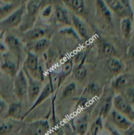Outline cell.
<instances>
[{
	"label": "cell",
	"mask_w": 134,
	"mask_h": 135,
	"mask_svg": "<svg viewBox=\"0 0 134 135\" xmlns=\"http://www.w3.org/2000/svg\"><path fill=\"white\" fill-rule=\"evenodd\" d=\"M110 120L113 125L120 130L125 131L132 125L131 121L126 116L121 114L116 109H114L110 113Z\"/></svg>",
	"instance_id": "cell-13"
},
{
	"label": "cell",
	"mask_w": 134,
	"mask_h": 135,
	"mask_svg": "<svg viewBox=\"0 0 134 135\" xmlns=\"http://www.w3.org/2000/svg\"><path fill=\"white\" fill-rule=\"evenodd\" d=\"M102 87L97 83L91 82L85 86L83 91L82 94L91 98L98 97L102 93Z\"/></svg>",
	"instance_id": "cell-21"
},
{
	"label": "cell",
	"mask_w": 134,
	"mask_h": 135,
	"mask_svg": "<svg viewBox=\"0 0 134 135\" xmlns=\"http://www.w3.org/2000/svg\"><path fill=\"white\" fill-rule=\"evenodd\" d=\"M106 67L109 71L112 73H119L123 69V64L116 57L108 58L106 61Z\"/></svg>",
	"instance_id": "cell-24"
},
{
	"label": "cell",
	"mask_w": 134,
	"mask_h": 135,
	"mask_svg": "<svg viewBox=\"0 0 134 135\" xmlns=\"http://www.w3.org/2000/svg\"><path fill=\"white\" fill-rule=\"evenodd\" d=\"M72 25L80 38L84 40H87L89 38V34H88V30L86 25L83 21V20H81L76 14L72 15Z\"/></svg>",
	"instance_id": "cell-15"
},
{
	"label": "cell",
	"mask_w": 134,
	"mask_h": 135,
	"mask_svg": "<svg viewBox=\"0 0 134 135\" xmlns=\"http://www.w3.org/2000/svg\"><path fill=\"white\" fill-rule=\"evenodd\" d=\"M86 57L84 58L79 63L78 65L76 67L73 71L74 77L78 80H82L86 77L87 73V70L84 66V61Z\"/></svg>",
	"instance_id": "cell-25"
},
{
	"label": "cell",
	"mask_w": 134,
	"mask_h": 135,
	"mask_svg": "<svg viewBox=\"0 0 134 135\" xmlns=\"http://www.w3.org/2000/svg\"><path fill=\"white\" fill-rule=\"evenodd\" d=\"M18 68L19 65L11 58L8 56L1 57L0 60V70L5 75L12 78H14L18 71Z\"/></svg>",
	"instance_id": "cell-11"
},
{
	"label": "cell",
	"mask_w": 134,
	"mask_h": 135,
	"mask_svg": "<svg viewBox=\"0 0 134 135\" xmlns=\"http://www.w3.org/2000/svg\"><path fill=\"white\" fill-rule=\"evenodd\" d=\"M133 108H134V105H133Z\"/></svg>",
	"instance_id": "cell-44"
},
{
	"label": "cell",
	"mask_w": 134,
	"mask_h": 135,
	"mask_svg": "<svg viewBox=\"0 0 134 135\" xmlns=\"http://www.w3.org/2000/svg\"><path fill=\"white\" fill-rule=\"evenodd\" d=\"M14 93L19 100L27 96L28 80L22 69L17 72L14 78Z\"/></svg>",
	"instance_id": "cell-5"
},
{
	"label": "cell",
	"mask_w": 134,
	"mask_h": 135,
	"mask_svg": "<svg viewBox=\"0 0 134 135\" xmlns=\"http://www.w3.org/2000/svg\"><path fill=\"white\" fill-rule=\"evenodd\" d=\"M7 104L2 100V99L0 98V114L3 113L5 109H7Z\"/></svg>",
	"instance_id": "cell-37"
},
{
	"label": "cell",
	"mask_w": 134,
	"mask_h": 135,
	"mask_svg": "<svg viewBox=\"0 0 134 135\" xmlns=\"http://www.w3.org/2000/svg\"><path fill=\"white\" fill-rule=\"evenodd\" d=\"M112 97H107L105 100L104 102L101 105V109H100L99 115L101 116L103 119H105L110 113L111 110L112 106Z\"/></svg>",
	"instance_id": "cell-28"
},
{
	"label": "cell",
	"mask_w": 134,
	"mask_h": 135,
	"mask_svg": "<svg viewBox=\"0 0 134 135\" xmlns=\"http://www.w3.org/2000/svg\"><path fill=\"white\" fill-rule=\"evenodd\" d=\"M102 129H103V119L101 116L98 115L92 123L88 135H100Z\"/></svg>",
	"instance_id": "cell-26"
},
{
	"label": "cell",
	"mask_w": 134,
	"mask_h": 135,
	"mask_svg": "<svg viewBox=\"0 0 134 135\" xmlns=\"http://www.w3.org/2000/svg\"><path fill=\"white\" fill-rule=\"evenodd\" d=\"M131 79L129 75L123 74L116 77L112 82V87L115 90H124L127 87L130 86Z\"/></svg>",
	"instance_id": "cell-20"
},
{
	"label": "cell",
	"mask_w": 134,
	"mask_h": 135,
	"mask_svg": "<svg viewBox=\"0 0 134 135\" xmlns=\"http://www.w3.org/2000/svg\"><path fill=\"white\" fill-rule=\"evenodd\" d=\"M22 69L28 80V100L30 103H34L42 90V82L32 77L25 69L23 68Z\"/></svg>",
	"instance_id": "cell-7"
},
{
	"label": "cell",
	"mask_w": 134,
	"mask_h": 135,
	"mask_svg": "<svg viewBox=\"0 0 134 135\" xmlns=\"http://www.w3.org/2000/svg\"><path fill=\"white\" fill-rule=\"evenodd\" d=\"M15 124L10 121L0 123V135H7L11 133L15 127Z\"/></svg>",
	"instance_id": "cell-29"
},
{
	"label": "cell",
	"mask_w": 134,
	"mask_h": 135,
	"mask_svg": "<svg viewBox=\"0 0 134 135\" xmlns=\"http://www.w3.org/2000/svg\"><path fill=\"white\" fill-rule=\"evenodd\" d=\"M53 11V7L51 5H48L47 6L45 7L41 11V15L43 18H47L51 16V13H52Z\"/></svg>",
	"instance_id": "cell-35"
},
{
	"label": "cell",
	"mask_w": 134,
	"mask_h": 135,
	"mask_svg": "<svg viewBox=\"0 0 134 135\" xmlns=\"http://www.w3.org/2000/svg\"><path fill=\"white\" fill-rule=\"evenodd\" d=\"M54 85L52 83V80H51V76H49V82L42 88V91H41L40 94H39V96H38V98H36V100H35L34 103H33L32 105L31 106V108L24 113V114L22 115V119L23 120L29 113L31 112H32L35 108L38 106L39 105H40L42 103H43L49 96L51 94H52L53 92L54 91Z\"/></svg>",
	"instance_id": "cell-9"
},
{
	"label": "cell",
	"mask_w": 134,
	"mask_h": 135,
	"mask_svg": "<svg viewBox=\"0 0 134 135\" xmlns=\"http://www.w3.org/2000/svg\"><path fill=\"white\" fill-rule=\"evenodd\" d=\"M73 70V59L72 58L67 59L62 66V70L57 75L56 80V88H59L61 84L65 80V79L72 73Z\"/></svg>",
	"instance_id": "cell-18"
},
{
	"label": "cell",
	"mask_w": 134,
	"mask_h": 135,
	"mask_svg": "<svg viewBox=\"0 0 134 135\" xmlns=\"http://www.w3.org/2000/svg\"><path fill=\"white\" fill-rule=\"evenodd\" d=\"M51 131L49 122L47 119H39L22 127L19 135H48Z\"/></svg>",
	"instance_id": "cell-1"
},
{
	"label": "cell",
	"mask_w": 134,
	"mask_h": 135,
	"mask_svg": "<svg viewBox=\"0 0 134 135\" xmlns=\"http://www.w3.org/2000/svg\"><path fill=\"white\" fill-rule=\"evenodd\" d=\"M112 104L117 112L126 116L128 119L134 121V108L122 95H116L112 99Z\"/></svg>",
	"instance_id": "cell-4"
},
{
	"label": "cell",
	"mask_w": 134,
	"mask_h": 135,
	"mask_svg": "<svg viewBox=\"0 0 134 135\" xmlns=\"http://www.w3.org/2000/svg\"><path fill=\"white\" fill-rule=\"evenodd\" d=\"M124 135H134V127L131 125L128 129L126 130L123 133Z\"/></svg>",
	"instance_id": "cell-38"
},
{
	"label": "cell",
	"mask_w": 134,
	"mask_h": 135,
	"mask_svg": "<svg viewBox=\"0 0 134 135\" xmlns=\"http://www.w3.org/2000/svg\"><path fill=\"white\" fill-rule=\"evenodd\" d=\"M60 32L61 34H66V35H68L69 36L73 37L74 38H75L76 40H78L80 39V37L79 36V35L76 32V30H74L73 28H66L61 29L60 30Z\"/></svg>",
	"instance_id": "cell-34"
},
{
	"label": "cell",
	"mask_w": 134,
	"mask_h": 135,
	"mask_svg": "<svg viewBox=\"0 0 134 135\" xmlns=\"http://www.w3.org/2000/svg\"><path fill=\"white\" fill-rule=\"evenodd\" d=\"M88 102H89V100L87 98V96L84 94H82L81 97L79 98V100L78 101L77 104H76V110L81 109L82 108H84L85 107H86Z\"/></svg>",
	"instance_id": "cell-33"
},
{
	"label": "cell",
	"mask_w": 134,
	"mask_h": 135,
	"mask_svg": "<svg viewBox=\"0 0 134 135\" xmlns=\"http://www.w3.org/2000/svg\"><path fill=\"white\" fill-rule=\"evenodd\" d=\"M76 85L74 83H70L64 88L63 91V97L64 98H68L76 94Z\"/></svg>",
	"instance_id": "cell-31"
},
{
	"label": "cell",
	"mask_w": 134,
	"mask_h": 135,
	"mask_svg": "<svg viewBox=\"0 0 134 135\" xmlns=\"http://www.w3.org/2000/svg\"><path fill=\"white\" fill-rule=\"evenodd\" d=\"M132 40L133 41V42H134V32H133V36H132Z\"/></svg>",
	"instance_id": "cell-40"
},
{
	"label": "cell",
	"mask_w": 134,
	"mask_h": 135,
	"mask_svg": "<svg viewBox=\"0 0 134 135\" xmlns=\"http://www.w3.org/2000/svg\"><path fill=\"white\" fill-rule=\"evenodd\" d=\"M89 124V118L87 115H84L74 120L72 123V129L76 135H85L87 134Z\"/></svg>",
	"instance_id": "cell-16"
},
{
	"label": "cell",
	"mask_w": 134,
	"mask_h": 135,
	"mask_svg": "<svg viewBox=\"0 0 134 135\" xmlns=\"http://www.w3.org/2000/svg\"><path fill=\"white\" fill-rule=\"evenodd\" d=\"M133 57L134 59V51H133Z\"/></svg>",
	"instance_id": "cell-41"
},
{
	"label": "cell",
	"mask_w": 134,
	"mask_h": 135,
	"mask_svg": "<svg viewBox=\"0 0 134 135\" xmlns=\"http://www.w3.org/2000/svg\"><path fill=\"white\" fill-rule=\"evenodd\" d=\"M1 54H0V60H1Z\"/></svg>",
	"instance_id": "cell-42"
},
{
	"label": "cell",
	"mask_w": 134,
	"mask_h": 135,
	"mask_svg": "<svg viewBox=\"0 0 134 135\" xmlns=\"http://www.w3.org/2000/svg\"><path fill=\"white\" fill-rule=\"evenodd\" d=\"M105 127H106V130L108 131V132H109V134L110 135H121L120 133L115 128L112 127L111 125L106 124V125H105Z\"/></svg>",
	"instance_id": "cell-36"
},
{
	"label": "cell",
	"mask_w": 134,
	"mask_h": 135,
	"mask_svg": "<svg viewBox=\"0 0 134 135\" xmlns=\"http://www.w3.org/2000/svg\"><path fill=\"white\" fill-rule=\"evenodd\" d=\"M120 29L125 39H129L132 34V22L131 18H122L120 21Z\"/></svg>",
	"instance_id": "cell-23"
},
{
	"label": "cell",
	"mask_w": 134,
	"mask_h": 135,
	"mask_svg": "<svg viewBox=\"0 0 134 135\" xmlns=\"http://www.w3.org/2000/svg\"><path fill=\"white\" fill-rule=\"evenodd\" d=\"M122 96L131 105H134V87L128 86L125 88Z\"/></svg>",
	"instance_id": "cell-32"
},
{
	"label": "cell",
	"mask_w": 134,
	"mask_h": 135,
	"mask_svg": "<svg viewBox=\"0 0 134 135\" xmlns=\"http://www.w3.org/2000/svg\"><path fill=\"white\" fill-rule=\"evenodd\" d=\"M46 34V30L41 27H32L26 30L22 36V40L21 41L24 42H30L45 38Z\"/></svg>",
	"instance_id": "cell-17"
},
{
	"label": "cell",
	"mask_w": 134,
	"mask_h": 135,
	"mask_svg": "<svg viewBox=\"0 0 134 135\" xmlns=\"http://www.w3.org/2000/svg\"><path fill=\"white\" fill-rule=\"evenodd\" d=\"M67 8L70 9L76 15H82L85 12V3L84 0H62Z\"/></svg>",
	"instance_id": "cell-19"
},
{
	"label": "cell",
	"mask_w": 134,
	"mask_h": 135,
	"mask_svg": "<svg viewBox=\"0 0 134 135\" xmlns=\"http://www.w3.org/2000/svg\"><path fill=\"white\" fill-rule=\"evenodd\" d=\"M96 9V16L104 24L109 26L112 23V11L106 5L104 0H95V2Z\"/></svg>",
	"instance_id": "cell-8"
},
{
	"label": "cell",
	"mask_w": 134,
	"mask_h": 135,
	"mask_svg": "<svg viewBox=\"0 0 134 135\" xmlns=\"http://www.w3.org/2000/svg\"><path fill=\"white\" fill-rule=\"evenodd\" d=\"M2 1L5 3H11L13 0H2Z\"/></svg>",
	"instance_id": "cell-39"
},
{
	"label": "cell",
	"mask_w": 134,
	"mask_h": 135,
	"mask_svg": "<svg viewBox=\"0 0 134 135\" xmlns=\"http://www.w3.org/2000/svg\"><path fill=\"white\" fill-rule=\"evenodd\" d=\"M22 104L20 102H13L9 105L7 113V117L14 119L21 120Z\"/></svg>",
	"instance_id": "cell-22"
},
{
	"label": "cell",
	"mask_w": 134,
	"mask_h": 135,
	"mask_svg": "<svg viewBox=\"0 0 134 135\" xmlns=\"http://www.w3.org/2000/svg\"><path fill=\"white\" fill-rule=\"evenodd\" d=\"M5 42L9 51L15 57L18 63L20 65L24 51L22 41L14 34H7L5 35Z\"/></svg>",
	"instance_id": "cell-6"
},
{
	"label": "cell",
	"mask_w": 134,
	"mask_h": 135,
	"mask_svg": "<svg viewBox=\"0 0 134 135\" xmlns=\"http://www.w3.org/2000/svg\"><path fill=\"white\" fill-rule=\"evenodd\" d=\"M25 13L26 5L25 4H22L0 22V26L3 29H11L20 26L22 23Z\"/></svg>",
	"instance_id": "cell-3"
},
{
	"label": "cell",
	"mask_w": 134,
	"mask_h": 135,
	"mask_svg": "<svg viewBox=\"0 0 134 135\" xmlns=\"http://www.w3.org/2000/svg\"><path fill=\"white\" fill-rule=\"evenodd\" d=\"M101 51L106 57H115L117 54V50L114 45L107 41H104L101 45Z\"/></svg>",
	"instance_id": "cell-27"
},
{
	"label": "cell",
	"mask_w": 134,
	"mask_h": 135,
	"mask_svg": "<svg viewBox=\"0 0 134 135\" xmlns=\"http://www.w3.org/2000/svg\"><path fill=\"white\" fill-rule=\"evenodd\" d=\"M110 11L122 18L129 17L131 18L133 15V11L126 9L120 0H104Z\"/></svg>",
	"instance_id": "cell-12"
},
{
	"label": "cell",
	"mask_w": 134,
	"mask_h": 135,
	"mask_svg": "<svg viewBox=\"0 0 134 135\" xmlns=\"http://www.w3.org/2000/svg\"><path fill=\"white\" fill-rule=\"evenodd\" d=\"M28 1V0H24V1Z\"/></svg>",
	"instance_id": "cell-43"
},
{
	"label": "cell",
	"mask_w": 134,
	"mask_h": 135,
	"mask_svg": "<svg viewBox=\"0 0 134 135\" xmlns=\"http://www.w3.org/2000/svg\"><path fill=\"white\" fill-rule=\"evenodd\" d=\"M55 19L58 22L66 26H72V15L69 13L68 8L58 5L55 8Z\"/></svg>",
	"instance_id": "cell-14"
},
{
	"label": "cell",
	"mask_w": 134,
	"mask_h": 135,
	"mask_svg": "<svg viewBox=\"0 0 134 135\" xmlns=\"http://www.w3.org/2000/svg\"><path fill=\"white\" fill-rule=\"evenodd\" d=\"M51 46V41L46 38H42L26 43V48L34 54H42L47 51Z\"/></svg>",
	"instance_id": "cell-10"
},
{
	"label": "cell",
	"mask_w": 134,
	"mask_h": 135,
	"mask_svg": "<svg viewBox=\"0 0 134 135\" xmlns=\"http://www.w3.org/2000/svg\"><path fill=\"white\" fill-rule=\"evenodd\" d=\"M23 68L34 79H38L41 82L44 80L45 74L43 68L39 64V58L37 54L30 51L27 53Z\"/></svg>",
	"instance_id": "cell-2"
},
{
	"label": "cell",
	"mask_w": 134,
	"mask_h": 135,
	"mask_svg": "<svg viewBox=\"0 0 134 135\" xmlns=\"http://www.w3.org/2000/svg\"><path fill=\"white\" fill-rule=\"evenodd\" d=\"M87 135H88V133H87Z\"/></svg>",
	"instance_id": "cell-45"
},
{
	"label": "cell",
	"mask_w": 134,
	"mask_h": 135,
	"mask_svg": "<svg viewBox=\"0 0 134 135\" xmlns=\"http://www.w3.org/2000/svg\"><path fill=\"white\" fill-rule=\"evenodd\" d=\"M16 5L15 4L13 3H7L3 6L0 7V19L3 18V17H7L13 11H14L17 8L15 9Z\"/></svg>",
	"instance_id": "cell-30"
}]
</instances>
